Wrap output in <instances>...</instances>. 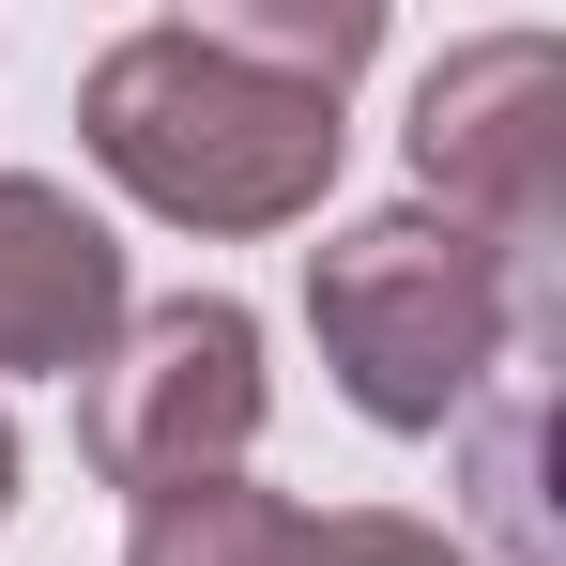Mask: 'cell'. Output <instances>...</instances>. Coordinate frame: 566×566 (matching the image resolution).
I'll use <instances>...</instances> for the list:
<instances>
[{
    "mask_svg": "<svg viewBox=\"0 0 566 566\" xmlns=\"http://www.w3.org/2000/svg\"><path fill=\"white\" fill-rule=\"evenodd\" d=\"M382 46L368 0L337 15H154L93 62V123L107 185H138L185 230H291L337 185V77Z\"/></svg>",
    "mask_w": 566,
    "mask_h": 566,
    "instance_id": "obj_1",
    "label": "cell"
},
{
    "mask_svg": "<svg viewBox=\"0 0 566 566\" xmlns=\"http://www.w3.org/2000/svg\"><path fill=\"white\" fill-rule=\"evenodd\" d=\"M306 322L353 382V413L382 429H444L474 398V368H505V322H521V261L474 245L460 214H368L306 261Z\"/></svg>",
    "mask_w": 566,
    "mask_h": 566,
    "instance_id": "obj_2",
    "label": "cell"
},
{
    "mask_svg": "<svg viewBox=\"0 0 566 566\" xmlns=\"http://www.w3.org/2000/svg\"><path fill=\"white\" fill-rule=\"evenodd\" d=\"M77 444H93L107 490H199L261 444V322L230 291H185V306H138L77 368Z\"/></svg>",
    "mask_w": 566,
    "mask_h": 566,
    "instance_id": "obj_3",
    "label": "cell"
},
{
    "mask_svg": "<svg viewBox=\"0 0 566 566\" xmlns=\"http://www.w3.org/2000/svg\"><path fill=\"white\" fill-rule=\"evenodd\" d=\"M552 107H566V46L552 31H490V46H460V62L413 93V169H429L444 214H460L474 245H505L521 276H536V245H552V214H566Z\"/></svg>",
    "mask_w": 566,
    "mask_h": 566,
    "instance_id": "obj_4",
    "label": "cell"
},
{
    "mask_svg": "<svg viewBox=\"0 0 566 566\" xmlns=\"http://www.w3.org/2000/svg\"><path fill=\"white\" fill-rule=\"evenodd\" d=\"M123 337V245L62 185H15L0 169V368H93Z\"/></svg>",
    "mask_w": 566,
    "mask_h": 566,
    "instance_id": "obj_5",
    "label": "cell"
},
{
    "mask_svg": "<svg viewBox=\"0 0 566 566\" xmlns=\"http://www.w3.org/2000/svg\"><path fill=\"white\" fill-rule=\"evenodd\" d=\"M291 521H306V505L245 490V474H199V490H154V505H138L123 566H291Z\"/></svg>",
    "mask_w": 566,
    "mask_h": 566,
    "instance_id": "obj_6",
    "label": "cell"
},
{
    "mask_svg": "<svg viewBox=\"0 0 566 566\" xmlns=\"http://www.w3.org/2000/svg\"><path fill=\"white\" fill-rule=\"evenodd\" d=\"M291 566H474V552L398 505H337V521H291Z\"/></svg>",
    "mask_w": 566,
    "mask_h": 566,
    "instance_id": "obj_7",
    "label": "cell"
},
{
    "mask_svg": "<svg viewBox=\"0 0 566 566\" xmlns=\"http://www.w3.org/2000/svg\"><path fill=\"white\" fill-rule=\"evenodd\" d=\"M0 505H15V429H0Z\"/></svg>",
    "mask_w": 566,
    "mask_h": 566,
    "instance_id": "obj_8",
    "label": "cell"
}]
</instances>
